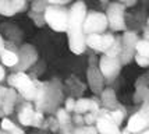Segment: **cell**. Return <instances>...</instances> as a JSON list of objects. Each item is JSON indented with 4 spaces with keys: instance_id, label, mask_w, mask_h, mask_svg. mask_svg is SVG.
I'll return each instance as SVG.
<instances>
[{
    "instance_id": "obj_10",
    "label": "cell",
    "mask_w": 149,
    "mask_h": 134,
    "mask_svg": "<svg viewBox=\"0 0 149 134\" xmlns=\"http://www.w3.org/2000/svg\"><path fill=\"white\" fill-rule=\"evenodd\" d=\"M0 13L6 14V15H11L13 14L10 0H0Z\"/></svg>"
},
{
    "instance_id": "obj_7",
    "label": "cell",
    "mask_w": 149,
    "mask_h": 134,
    "mask_svg": "<svg viewBox=\"0 0 149 134\" xmlns=\"http://www.w3.org/2000/svg\"><path fill=\"white\" fill-rule=\"evenodd\" d=\"M117 67H118V64H117V62L113 58L104 56V58L102 59V69H103V71L106 74H109L110 71L117 70Z\"/></svg>"
},
{
    "instance_id": "obj_13",
    "label": "cell",
    "mask_w": 149,
    "mask_h": 134,
    "mask_svg": "<svg viewBox=\"0 0 149 134\" xmlns=\"http://www.w3.org/2000/svg\"><path fill=\"white\" fill-rule=\"evenodd\" d=\"M49 3H53V4H65V3H68L70 0H47Z\"/></svg>"
},
{
    "instance_id": "obj_6",
    "label": "cell",
    "mask_w": 149,
    "mask_h": 134,
    "mask_svg": "<svg viewBox=\"0 0 149 134\" xmlns=\"http://www.w3.org/2000/svg\"><path fill=\"white\" fill-rule=\"evenodd\" d=\"M17 80V85H18V88H21V91L25 94V95H31L33 91V87L32 84L29 83V80H28V77H25L24 74H18V76L15 77Z\"/></svg>"
},
{
    "instance_id": "obj_11",
    "label": "cell",
    "mask_w": 149,
    "mask_h": 134,
    "mask_svg": "<svg viewBox=\"0 0 149 134\" xmlns=\"http://www.w3.org/2000/svg\"><path fill=\"white\" fill-rule=\"evenodd\" d=\"M10 3H11V10H13V13H17L19 11L24 4H25V0H10Z\"/></svg>"
},
{
    "instance_id": "obj_4",
    "label": "cell",
    "mask_w": 149,
    "mask_h": 134,
    "mask_svg": "<svg viewBox=\"0 0 149 134\" xmlns=\"http://www.w3.org/2000/svg\"><path fill=\"white\" fill-rule=\"evenodd\" d=\"M107 24L111 27V29L114 31H120L124 28V17H123V13H124V7L121 4H111L107 10Z\"/></svg>"
},
{
    "instance_id": "obj_9",
    "label": "cell",
    "mask_w": 149,
    "mask_h": 134,
    "mask_svg": "<svg viewBox=\"0 0 149 134\" xmlns=\"http://www.w3.org/2000/svg\"><path fill=\"white\" fill-rule=\"evenodd\" d=\"M135 48L138 51V55L139 56H143V58H148L149 55V45L146 41H136Z\"/></svg>"
},
{
    "instance_id": "obj_8",
    "label": "cell",
    "mask_w": 149,
    "mask_h": 134,
    "mask_svg": "<svg viewBox=\"0 0 149 134\" xmlns=\"http://www.w3.org/2000/svg\"><path fill=\"white\" fill-rule=\"evenodd\" d=\"M0 56H1V60H3V63L4 64H8V66H13L18 62V56L13 53V52H8V51H3L0 52Z\"/></svg>"
},
{
    "instance_id": "obj_2",
    "label": "cell",
    "mask_w": 149,
    "mask_h": 134,
    "mask_svg": "<svg viewBox=\"0 0 149 134\" xmlns=\"http://www.w3.org/2000/svg\"><path fill=\"white\" fill-rule=\"evenodd\" d=\"M67 20H68V13L64 8L47 7L45 10V21L54 31H65Z\"/></svg>"
},
{
    "instance_id": "obj_12",
    "label": "cell",
    "mask_w": 149,
    "mask_h": 134,
    "mask_svg": "<svg viewBox=\"0 0 149 134\" xmlns=\"http://www.w3.org/2000/svg\"><path fill=\"white\" fill-rule=\"evenodd\" d=\"M136 62H138L139 64H142V66H146V63H148V58H143V56L136 55Z\"/></svg>"
},
{
    "instance_id": "obj_15",
    "label": "cell",
    "mask_w": 149,
    "mask_h": 134,
    "mask_svg": "<svg viewBox=\"0 0 149 134\" xmlns=\"http://www.w3.org/2000/svg\"><path fill=\"white\" fill-rule=\"evenodd\" d=\"M3 76V70H1V69H0V77Z\"/></svg>"
},
{
    "instance_id": "obj_16",
    "label": "cell",
    "mask_w": 149,
    "mask_h": 134,
    "mask_svg": "<svg viewBox=\"0 0 149 134\" xmlns=\"http://www.w3.org/2000/svg\"><path fill=\"white\" fill-rule=\"evenodd\" d=\"M120 1H127V0H120Z\"/></svg>"
},
{
    "instance_id": "obj_14",
    "label": "cell",
    "mask_w": 149,
    "mask_h": 134,
    "mask_svg": "<svg viewBox=\"0 0 149 134\" xmlns=\"http://www.w3.org/2000/svg\"><path fill=\"white\" fill-rule=\"evenodd\" d=\"M4 49V45H3V39H1V36H0V52Z\"/></svg>"
},
{
    "instance_id": "obj_1",
    "label": "cell",
    "mask_w": 149,
    "mask_h": 134,
    "mask_svg": "<svg viewBox=\"0 0 149 134\" xmlns=\"http://www.w3.org/2000/svg\"><path fill=\"white\" fill-rule=\"evenodd\" d=\"M84 20H85V4L82 1H77L71 7L67 20L68 32V43L70 49L74 53H82L85 51V38H84Z\"/></svg>"
},
{
    "instance_id": "obj_5",
    "label": "cell",
    "mask_w": 149,
    "mask_h": 134,
    "mask_svg": "<svg viewBox=\"0 0 149 134\" xmlns=\"http://www.w3.org/2000/svg\"><path fill=\"white\" fill-rule=\"evenodd\" d=\"M86 45L96 51H107L114 42V38L111 35H99V34H89L88 39L85 41Z\"/></svg>"
},
{
    "instance_id": "obj_3",
    "label": "cell",
    "mask_w": 149,
    "mask_h": 134,
    "mask_svg": "<svg viewBox=\"0 0 149 134\" xmlns=\"http://www.w3.org/2000/svg\"><path fill=\"white\" fill-rule=\"evenodd\" d=\"M107 27V18L104 14L92 13L84 20V32L86 34H99L103 32Z\"/></svg>"
}]
</instances>
